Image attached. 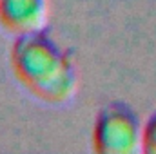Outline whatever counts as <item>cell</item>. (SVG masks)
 <instances>
[{
    "label": "cell",
    "mask_w": 156,
    "mask_h": 154,
    "mask_svg": "<svg viewBox=\"0 0 156 154\" xmlns=\"http://www.w3.org/2000/svg\"><path fill=\"white\" fill-rule=\"evenodd\" d=\"M47 0H0V24L15 35L44 27Z\"/></svg>",
    "instance_id": "3957f363"
},
{
    "label": "cell",
    "mask_w": 156,
    "mask_h": 154,
    "mask_svg": "<svg viewBox=\"0 0 156 154\" xmlns=\"http://www.w3.org/2000/svg\"><path fill=\"white\" fill-rule=\"evenodd\" d=\"M93 145L100 154H134L142 151V123L136 113L122 102L102 107L93 127Z\"/></svg>",
    "instance_id": "7a4b0ae2"
},
{
    "label": "cell",
    "mask_w": 156,
    "mask_h": 154,
    "mask_svg": "<svg viewBox=\"0 0 156 154\" xmlns=\"http://www.w3.org/2000/svg\"><path fill=\"white\" fill-rule=\"evenodd\" d=\"M11 65L20 83L47 103H64L75 94V65L44 29L16 35L11 45Z\"/></svg>",
    "instance_id": "6da1fadb"
},
{
    "label": "cell",
    "mask_w": 156,
    "mask_h": 154,
    "mask_svg": "<svg viewBox=\"0 0 156 154\" xmlns=\"http://www.w3.org/2000/svg\"><path fill=\"white\" fill-rule=\"evenodd\" d=\"M142 152L156 154V113L142 125Z\"/></svg>",
    "instance_id": "277c9868"
}]
</instances>
